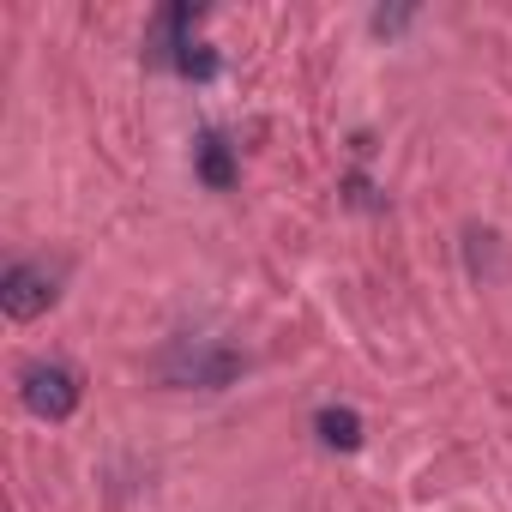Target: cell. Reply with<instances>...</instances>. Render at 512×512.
<instances>
[{"instance_id": "6da1fadb", "label": "cell", "mask_w": 512, "mask_h": 512, "mask_svg": "<svg viewBox=\"0 0 512 512\" xmlns=\"http://www.w3.org/2000/svg\"><path fill=\"white\" fill-rule=\"evenodd\" d=\"M241 368H247V356L223 338H175L157 362V374L169 386H199V392H223Z\"/></svg>"}, {"instance_id": "7a4b0ae2", "label": "cell", "mask_w": 512, "mask_h": 512, "mask_svg": "<svg viewBox=\"0 0 512 512\" xmlns=\"http://www.w3.org/2000/svg\"><path fill=\"white\" fill-rule=\"evenodd\" d=\"M79 398H85V380H79V368H67V362H31V368L19 374V404H25L37 422H67V416L79 410Z\"/></svg>"}, {"instance_id": "3957f363", "label": "cell", "mask_w": 512, "mask_h": 512, "mask_svg": "<svg viewBox=\"0 0 512 512\" xmlns=\"http://www.w3.org/2000/svg\"><path fill=\"white\" fill-rule=\"evenodd\" d=\"M55 302H61V266L19 260L7 278H0V308H7V320H37Z\"/></svg>"}, {"instance_id": "277c9868", "label": "cell", "mask_w": 512, "mask_h": 512, "mask_svg": "<svg viewBox=\"0 0 512 512\" xmlns=\"http://www.w3.org/2000/svg\"><path fill=\"white\" fill-rule=\"evenodd\" d=\"M193 163H199V181H205L211 193L235 187V151H229V139H223V133H199Z\"/></svg>"}, {"instance_id": "5b68a950", "label": "cell", "mask_w": 512, "mask_h": 512, "mask_svg": "<svg viewBox=\"0 0 512 512\" xmlns=\"http://www.w3.org/2000/svg\"><path fill=\"white\" fill-rule=\"evenodd\" d=\"M314 434H320V446H332V452H356V446H362V416H356L350 404H326V410H314Z\"/></svg>"}, {"instance_id": "8992f818", "label": "cell", "mask_w": 512, "mask_h": 512, "mask_svg": "<svg viewBox=\"0 0 512 512\" xmlns=\"http://www.w3.org/2000/svg\"><path fill=\"white\" fill-rule=\"evenodd\" d=\"M169 67H175L181 79H199V85L223 73V61H217V49H211V43H187V49H181V55H175Z\"/></svg>"}, {"instance_id": "52a82bcc", "label": "cell", "mask_w": 512, "mask_h": 512, "mask_svg": "<svg viewBox=\"0 0 512 512\" xmlns=\"http://www.w3.org/2000/svg\"><path fill=\"white\" fill-rule=\"evenodd\" d=\"M368 25H374V37H398V31H410V25H416V7H380Z\"/></svg>"}, {"instance_id": "ba28073f", "label": "cell", "mask_w": 512, "mask_h": 512, "mask_svg": "<svg viewBox=\"0 0 512 512\" xmlns=\"http://www.w3.org/2000/svg\"><path fill=\"white\" fill-rule=\"evenodd\" d=\"M344 199H350V205H362V211H380V205H386V199L374 193V181H368V175H350V181H344Z\"/></svg>"}]
</instances>
